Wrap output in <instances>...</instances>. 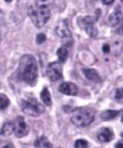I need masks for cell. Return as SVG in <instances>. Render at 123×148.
I'll return each mask as SVG.
<instances>
[{
	"mask_svg": "<svg viewBox=\"0 0 123 148\" xmlns=\"http://www.w3.org/2000/svg\"><path fill=\"white\" fill-rule=\"evenodd\" d=\"M111 51V47H110V45L108 44H104L102 46V52L106 54L109 53Z\"/></svg>",
	"mask_w": 123,
	"mask_h": 148,
	"instance_id": "obj_22",
	"label": "cell"
},
{
	"mask_svg": "<svg viewBox=\"0 0 123 148\" xmlns=\"http://www.w3.org/2000/svg\"><path fill=\"white\" fill-rule=\"evenodd\" d=\"M15 126L14 133L16 137L21 138L24 136H26L29 134L30 128L28 124L26 123L24 117L22 116H18L13 121Z\"/></svg>",
	"mask_w": 123,
	"mask_h": 148,
	"instance_id": "obj_7",
	"label": "cell"
},
{
	"mask_svg": "<svg viewBox=\"0 0 123 148\" xmlns=\"http://www.w3.org/2000/svg\"><path fill=\"white\" fill-rule=\"evenodd\" d=\"M121 1H122V0H121Z\"/></svg>",
	"mask_w": 123,
	"mask_h": 148,
	"instance_id": "obj_26",
	"label": "cell"
},
{
	"mask_svg": "<svg viewBox=\"0 0 123 148\" xmlns=\"http://www.w3.org/2000/svg\"><path fill=\"white\" fill-rule=\"evenodd\" d=\"M47 40V36L43 33H41L37 35L36 36V42L37 45H41Z\"/></svg>",
	"mask_w": 123,
	"mask_h": 148,
	"instance_id": "obj_20",
	"label": "cell"
},
{
	"mask_svg": "<svg viewBox=\"0 0 123 148\" xmlns=\"http://www.w3.org/2000/svg\"><path fill=\"white\" fill-rule=\"evenodd\" d=\"M120 112L119 110H106L102 112L100 118L105 121L112 120L119 115Z\"/></svg>",
	"mask_w": 123,
	"mask_h": 148,
	"instance_id": "obj_12",
	"label": "cell"
},
{
	"mask_svg": "<svg viewBox=\"0 0 123 148\" xmlns=\"http://www.w3.org/2000/svg\"><path fill=\"white\" fill-rule=\"evenodd\" d=\"M88 142L87 140L84 139H78L75 141L74 147L76 148H84L88 147Z\"/></svg>",
	"mask_w": 123,
	"mask_h": 148,
	"instance_id": "obj_19",
	"label": "cell"
},
{
	"mask_svg": "<svg viewBox=\"0 0 123 148\" xmlns=\"http://www.w3.org/2000/svg\"><path fill=\"white\" fill-rule=\"evenodd\" d=\"M97 138L102 143H107L113 138V132L107 127H102L97 133Z\"/></svg>",
	"mask_w": 123,
	"mask_h": 148,
	"instance_id": "obj_9",
	"label": "cell"
},
{
	"mask_svg": "<svg viewBox=\"0 0 123 148\" xmlns=\"http://www.w3.org/2000/svg\"><path fill=\"white\" fill-rule=\"evenodd\" d=\"M47 75L51 81L56 82L62 78L63 67L62 63L58 61L50 62L47 67Z\"/></svg>",
	"mask_w": 123,
	"mask_h": 148,
	"instance_id": "obj_6",
	"label": "cell"
},
{
	"mask_svg": "<svg viewBox=\"0 0 123 148\" xmlns=\"http://www.w3.org/2000/svg\"><path fill=\"white\" fill-rule=\"evenodd\" d=\"M4 1L7 2V3H11V2L12 1V0H4Z\"/></svg>",
	"mask_w": 123,
	"mask_h": 148,
	"instance_id": "obj_25",
	"label": "cell"
},
{
	"mask_svg": "<svg viewBox=\"0 0 123 148\" xmlns=\"http://www.w3.org/2000/svg\"><path fill=\"white\" fill-rule=\"evenodd\" d=\"M56 55L58 56L59 62L62 63H64L68 60L69 56V52L67 47L63 46V47L59 48L56 52Z\"/></svg>",
	"mask_w": 123,
	"mask_h": 148,
	"instance_id": "obj_14",
	"label": "cell"
},
{
	"mask_svg": "<svg viewBox=\"0 0 123 148\" xmlns=\"http://www.w3.org/2000/svg\"><path fill=\"white\" fill-rule=\"evenodd\" d=\"M10 104V100L4 93H0V110H6Z\"/></svg>",
	"mask_w": 123,
	"mask_h": 148,
	"instance_id": "obj_18",
	"label": "cell"
},
{
	"mask_svg": "<svg viewBox=\"0 0 123 148\" xmlns=\"http://www.w3.org/2000/svg\"><path fill=\"white\" fill-rule=\"evenodd\" d=\"M82 71L85 76V77L88 80L94 82L95 83H99L102 81V77L98 71L95 69L84 68L82 69Z\"/></svg>",
	"mask_w": 123,
	"mask_h": 148,
	"instance_id": "obj_10",
	"label": "cell"
},
{
	"mask_svg": "<svg viewBox=\"0 0 123 148\" xmlns=\"http://www.w3.org/2000/svg\"><path fill=\"white\" fill-rule=\"evenodd\" d=\"M40 97L42 101L44 103L46 106H50L52 105V99H51L50 91L47 88H44L43 89L41 92Z\"/></svg>",
	"mask_w": 123,
	"mask_h": 148,
	"instance_id": "obj_15",
	"label": "cell"
},
{
	"mask_svg": "<svg viewBox=\"0 0 123 148\" xmlns=\"http://www.w3.org/2000/svg\"><path fill=\"white\" fill-rule=\"evenodd\" d=\"M34 145L36 147H52L53 145L47 137L42 136L37 140H35Z\"/></svg>",
	"mask_w": 123,
	"mask_h": 148,
	"instance_id": "obj_17",
	"label": "cell"
},
{
	"mask_svg": "<svg viewBox=\"0 0 123 148\" xmlns=\"http://www.w3.org/2000/svg\"><path fill=\"white\" fill-rule=\"evenodd\" d=\"M28 14L32 22L37 28L44 26L51 16L50 10L45 3L32 5L28 8Z\"/></svg>",
	"mask_w": 123,
	"mask_h": 148,
	"instance_id": "obj_2",
	"label": "cell"
},
{
	"mask_svg": "<svg viewBox=\"0 0 123 148\" xmlns=\"http://www.w3.org/2000/svg\"><path fill=\"white\" fill-rule=\"evenodd\" d=\"M115 98L118 100L122 99V88L117 89L115 95Z\"/></svg>",
	"mask_w": 123,
	"mask_h": 148,
	"instance_id": "obj_21",
	"label": "cell"
},
{
	"mask_svg": "<svg viewBox=\"0 0 123 148\" xmlns=\"http://www.w3.org/2000/svg\"><path fill=\"white\" fill-rule=\"evenodd\" d=\"M102 3L104 5H110L115 2V0H100Z\"/></svg>",
	"mask_w": 123,
	"mask_h": 148,
	"instance_id": "obj_23",
	"label": "cell"
},
{
	"mask_svg": "<svg viewBox=\"0 0 123 148\" xmlns=\"http://www.w3.org/2000/svg\"><path fill=\"white\" fill-rule=\"evenodd\" d=\"M84 29V31L86 33V34L88 35L90 37L94 38L96 37L98 34V28L95 26V24H87L83 25L81 27Z\"/></svg>",
	"mask_w": 123,
	"mask_h": 148,
	"instance_id": "obj_16",
	"label": "cell"
},
{
	"mask_svg": "<svg viewBox=\"0 0 123 148\" xmlns=\"http://www.w3.org/2000/svg\"><path fill=\"white\" fill-rule=\"evenodd\" d=\"M55 32L56 34L61 38L64 46L68 48L72 45L73 40L67 20H64L58 22V25H56V27Z\"/></svg>",
	"mask_w": 123,
	"mask_h": 148,
	"instance_id": "obj_5",
	"label": "cell"
},
{
	"mask_svg": "<svg viewBox=\"0 0 123 148\" xmlns=\"http://www.w3.org/2000/svg\"><path fill=\"white\" fill-rule=\"evenodd\" d=\"M115 147H120L122 148V142H119L118 143H117L116 144H115Z\"/></svg>",
	"mask_w": 123,
	"mask_h": 148,
	"instance_id": "obj_24",
	"label": "cell"
},
{
	"mask_svg": "<svg viewBox=\"0 0 123 148\" xmlns=\"http://www.w3.org/2000/svg\"><path fill=\"white\" fill-rule=\"evenodd\" d=\"M15 126L13 122L6 121L3 123L0 131V134L3 136H11L14 133Z\"/></svg>",
	"mask_w": 123,
	"mask_h": 148,
	"instance_id": "obj_13",
	"label": "cell"
},
{
	"mask_svg": "<svg viewBox=\"0 0 123 148\" xmlns=\"http://www.w3.org/2000/svg\"><path fill=\"white\" fill-rule=\"evenodd\" d=\"M95 110L88 106H81L74 109L71 112V121L78 128H84L94 120Z\"/></svg>",
	"mask_w": 123,
	"mask_h": 148,
	"instance_id": "obj_3",
	"label": "cell"
},
{
	"mask_svg": "<svg viewBox=\"0 0 123 148\" xmlns=\"http://www.w3.org/2000/svg\"><path fill=\"white\" fill-rule=\"evenodd\" d=\"M122 20V13L119 10H115L109 14L108 22L111 27H115L119 25Z\"/></svg>",
	"mask_w": 123,
	"mask_h": 148,
	"instance_id": "obj_11",
	"label": "cell"
},
{
	"mask_svg": "<svg viewBox=\"0 0 123 148\" xmlns=\"http://www.w3.org/2000/svg\"><path fill=\"white\" fill-rule=\"evenodd\" d=\"M59 92L66 95L76 96L79 93V88L75 84L71 82H64L58 88Z\"/></svg>",
	"mask_w": 123,
	"mask_h": 148,
	"instance_id": "obj_8",
	"label": "cell"
},
{
	"mask_svg": "<svg viewBox=\"0 0 123 148\" xmlns=\"http://www.w3.org/2000/svg\"><path fill=\"white\" fill-rule=\"evenodd\" d=\"M20 108L24 114L32 117L39 116L45 112L44 106L34 97L22 99Z\"/></svg>",
	"mask_w": 123,
	"mask_h": 148,
	"instance_id": "obj_4",
	"label": "cell"
},
{
	"mask_svg": "<svg viewBox=\"0 0 123 148\" xmlns=\"http://www.w3.org/2000/svg\"><path fill=\"white\" fill-rule=\"evenodd\" d=\"M17 74L19 80L31 86H34L38 78V65L35 56L23 55L20 59Z\"/></svg>",
	"mask_w": 123,
	"mask_h": 148,
	"instance_id": "obj_1",
	"label": "cell"
}]
</instances>
